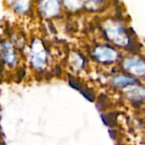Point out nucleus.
Segmentation results:
<instances>
[{
    "label": "nucleus",
    "mask_w": 145,
    "mask_h": 145,
    "mask_svg": "<svg viewBox=\"0 0 145 145\" xmlns=\"http://www.w3.org/2000/svg\"><path fill=\"white\" fill-rule=\"evenodd\" d=\"M95 56L102 62H111L117 58V53L109 47H99L95 51Z\"/></svg>",
    "instance_id": "obj_1"
},
{
    "label": "nucleus",
    "mask_w": 145,
    "mask_h": 145,
    "mask_svg": "<svg viewBox=\"0 0 145 145\" xmlns=\"http://www.w3.org/2000/svg\"><path fill=\"white\" fill-rule=\"evenodd\" d=\"M125 68L138 76H141L145 73V63L142 60L129 59L125 61Z\"/></svg>",
    "instance_id": "obj_2"
},
{
    "label": "nucleus",
    "mask_w": 145,
    "mask_h": 145,
    "mask_svg": "<svg viewBox=\"0 0 145 145\" xmlns=\"http://www.w3.org/2000/svg\"><path fill=\"white\" fill-rule=\"evenodd\" d=\"M127 94L134 99H141L145 98V89L143 88H129Z\"/></svg>",
    "instance_id": "obj_3"
},
{
    "label": "nucleus",
    "mask_w": 145,
    "mask_h": 145,
    "mask_svg": "<svg viewBox=\"0 0 145 145\" xmlns=\"http://www.w3.org/2000/svg\"><path fill=\"white\" fill-rule=\"evenodd\" d=\"M133 82H135V79L126 76H119L114 79V85L116 87H123Z\"/></svg>",
    "instance_id": "obj_4"
},
{
    "label": "nucleus",
    "mask_w": 145,
    "mask_h": 145,
    "mask_svg": "<svg viewBox=\"0 0 145 145\" xmlns=\"http://www.w3.org/2000/svg\"><path fill=\"white\" fill-rule=\"evenodd\" d=\"M68 82L72 88H73L76 90H79V92L83 91L85 88V86L76 77H73L72 76H68Z\"/></svg>",
    "instance_id": "obj_5"
},
{
    "label": "nucleus",
    "mask_w": 145,
    "mask_h": 145,
    "mask_svg": "<svg viewBox=\"0 0 145 145\" xmlns=\"http://www.w3.org/2000/svg\"><path fill=\"white\" fill-rule=\"evenodd\" d=\"M102 119L103 121V122L110 127H114L115 125L116 122V116L114 113H111L108 116L105 115H102Z\"/></svg>",
    "instance_id": "obj_6"
}]
</instances>
